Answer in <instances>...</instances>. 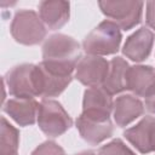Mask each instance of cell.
<instances>
[{
    "mask_svg": "<svg viewBox=\"0 0 155 155\" xmlns=\"http://www.w3.org/2000/svg\"><path fill=\"white\" fill-rule=\"evenodd\" d=\"M154 33L147 27H142L131 34L122 47V53L131 61L139 63L145 61L151 53L154 45Z\"/></svg>",
    "mask_w": 155,
    "mask_h": 155,
    "instance_id": "12",
    "label": "cell"
},
{
    "mask_svg": "<svg viewBox=\"0 0 155 155\" xmlns=\"http://www.w3.org/2000/svg\"><path fill=\"white\" fill-rule=\"evenodd\" d=\"M130 65L122 57H115L109 62V71L102 87L109 94L121 93L127 90V70Z\"/></svg>",
    "mask_w": 155,
    "mask_h": 155,
    "instance_id": "17",
    "label": "cell"
},
{
    "mask_svg": "<svg viewBox=\"0 0 155 155\" xmlns=\"http://www.w3.org/2000/svg\"><path fill=\"white\" fill-rule=\"evenodd\" d=\"M19 131L12 126L6 117H1L0 155H18Z\"/></svg>",
    "mask_w": 155,
    "mask_h": 155,
    "instance_id": "18",
    "label": "cell"
},
{
    "mask_svg": "<svg viewBox=\"0 0 155 155\" xmlns=\"http://www.w3.org/2000/svg\"><path fill=\"white\" fill-rule=\"evenodd\" d=\"M124 137L139 153H155V116H144L138 124L127 128Z\"/></svg>",
    "mask_w": 155,
    "mask_h": 155,
    "instance_id": "10",
    "label": "cell"
},
{
    "mask_svg": "<svg viewBox=\"0 0 155 155\" xmlns=\"http://www.w3.org/2000/svg\"><path fill=\"white\" fill-rule=\"evenodd\" d=\"M39 16L46 28L61 29L70 17V4L61 0H46L39 4Z\"/></svg>",
    "mask_w": 155,
    "mask_h": 155,
    "instance_id": "14",
    "label": "cell"
},
{
    "mask_svg": "<svg viewBox=\"0 0 155 155\" xmlns=\"http://www.w3.org/2000/svg\"><path fill=\"white\" fill-rule=\"evenodd\" d=\"M97 155H136L121 139L116 138L101 147Z\"/></svg>",
    "mask_w": 155,
    "mask_h": 155,
    "instance_id": "19",
    "label": "cell"
},
{
    "mask_svg": "<svg viewBox=\"0 0 155 155\" xmlns=\"http://www.w3.org/2000/svg\"><path fill=\"white\" fill-rule=\"evenodd\" d=\"M36 121L39 128L51 138L62 136L73 125L70 115L65 111L62 104L50 98H44L39 103Z\"/></svg>",
    "mask_w": 155,
    "mask_h": 155,
    "instance_id": "4",
    "label": "cell"
},
{
    "mask_svg": "<svg viewBox=\"0 0 155 155\" xmlns=\"http://www.w3.org/2000/svg\"><path fill=\"white\" fill-rule=\"evenodd\" d=\"M80 59V44L65 34H52L42 45L41 63L54 73L73 76V71L76 69Z\"/></svg>",
    "mask_w": 155,
    "mask_h": 155,
    "instance_id": "1",
    "label": "cell"
},
{
    "mask_svg": "<svg viewBox=\"0 0 155 155\" xmlns=\"http://www.w3.org/2000/svg\"><path fill=\"white\" fill-rule=\"evenodd\" d=\"M109 71V62L99 56L86 54L81 57L75 69V79L87 87L103 85Z\"/></svg>",
    "mask_w": 155,
    "mask_h": 155,
    "instance_id": "8",
    "label": "cell"
},
{
    "mask_svg": "<svg viewBox=\"0 0 155 155\" xmlns=\"http://www.w3.org/2000/svg\"><path fill=\"white\" fill-rule=\"evenodd\" d=\"M34 79L38 97L51 98L59 96L71 82L73 76L54 73L40 62L39 64H35Z\"/></svg>",
    "mask_w": 155,
    "mask_h": 155,
    "instance_id": "9",
    "label": "cell"
},
{
    "mask_svg": "<svg viewBox=\"0 0 155 155\" xmlns=\"http://www.w3.org/2000/svg\"><path fill=\"white\" fill-rule=\"evenodd\" d=\"M2 109L19 126H30L38 120L39 103L34 98H12Z\"/></svg>",
    "mask_w": 155,
    "mask_h": 155,
    "instance_id": "16",
    "label": "cell"
},
{
    "mask_svg": "<svg viewBox=\"0 0 155 155\" xmlns=\"http://www.w3.org/2000/svg\"><path fill=\"white\" fill-rule=\"evenodd\" d=\"M76 128L81 138L92 145L102 143L114 133V125L111 120H93L84 116L82 114L76 119Z\"/></svg>",
    "mask_w": 155,
    "mask_h": 155,
    "instance_id": "13",
    "label": "cell"
},
{
    "mask_svg": "<svg viewBox=\"0 0 155 155\" xmlns=\"http://www.w3.org/2000/svg\"><path fill=\"white\" fill-rule=\"evenodd\" d=\"M144 113L143 102L132 94H121L114 101L113 115L119 127H125Z\"/></svg>",
    "mask_w": 155,
    "mask_h": 155,
    "instance_id": "15",
    "label": "cell"
},
{
    "mask_svg": "<svg viewBox=\"0 0 155 155\" xmlns=\"http://www.w3.org/2000/svg\"><path fill=\"white\" fill-rule=\"evenodd\" d=\"M31 155H65V151L61 145H58L53 140H46L38 145Z\"/></svg>",
    "mask_w": 155,
    "mask_h": 155,
    "instance_id": "20",
    "label": "cell"
},
{
    "mask_svg": "<svg viewBox=\"0 0 155 155\" xmlns=\"http://www.w3.org/2000/svg\"><path fill=\"white\" fill-rule=\"evenodd\" d=\"M145 109H147L149 113L155 114V92H154L150 97L145 98Z\"/></svg>",
    "mask_w": 155,
    "mask_h": 155,
    "instance_id": "22",
    "label": "cell"
},
{
    "mask_svg": "<svg viewBox=\"0 0 155 155\" xmlns=\"http://www.w3.org/2000/svg\"><path fill=\"white\" fill-rule=\"evenodd\" d=\"M10 31L12 38L27 46L40 44L47 34L46 25L40 16L33 10H19L15 13L11 22Z\"/></svg>",
    "mask_w": 155,
    "mask_h": 155,
    "instance_id": "3",
    "label": "cell"
},
{
    "mask_svg": "<svg viewBox=\"0 0 155 155\" xmlns=\"http://www.w3.org/2000/svg\"><path fill=\"white\" fill-rule=\"evenodd\" d=\"M127 90L136 97L148 98L155 92V68L136 64L127 70Z\"/></svg>",
    "mask_w": 155,
    "mask_h": 155,
    "instance_id": "11",
    "label": "cell"
},
{
    "mask_svg": "<svg viewBox=\"0 0 155 155\" xmlns=\"http://www.w3.org/2000/svg\"><path fill=\"white\" fill-rule=\"evenodd\" d=\"M98 6L103 15L113 19L122 30H130L142 21L143 1H99Z\"/></svg>",
    "mask_w": 155,
    "mask_h": 155,
    "instance_id": "5",
    "label": "cell"
},
{
    "mask_svg": "<svg viewBox=\"0 0 155 155\" xmlns=\"http://www.w3.org/2000/svg\"><path fill=\"white\" fill-rule=\"evenodd\" d=\"M145 22L147 25L155 30V1L147 2V11H145Z\"/></svg>",
    "mask_w": 155,
    "mask_h": 155,
    "instance_id": "21",
    "label": "cell"
},
{
    "mask_svg": "<svg viewBox=\"0 0 155 155\" xmlns=\"http://www.w3.org/2000/svg\"><path fill=\"white\" fill-rule=\"evenodd\" d=\"M35 64L23 63L13 67L4 76V81L8 88V93L16 98H35L38 97L35 79Z\"/></svg>",
    "mask_w": 155,
    "mask_h": 155,
    "instance_id": "6",
    "label": "cell"
},
{
    "mask_svg": "<svg viewBox=\"0 0 155 155\" xmlns=\"http://www.w3.org/2000/svg\"><path fill=\"white\" fill-rule=\"evenodd\" d=\"M75 155H96V153L92 151V150H85V151L78 153V154H75Z\"/></svg>",
    "mask_w": 155,
    "mask_h": 155,
    "instance_id": "23",
    "label": "cell"
},
{
    "mask_svg": "<svg viewBox=\"0 0 155 155\" xmlns=\"http://www.w3.org/2000/svg\"><path fill=\"white\" fill-rule=\"evenodd\" d=\"M122 34L120 27L113 21L101 22L82 41V48L86 54L108 56L115 54L121 45Z\"/></svg>",
    "mask_w": 155,
    "mask_h": 155,
    "instance_id": "2",
    "label": "cell"
},
{
    "mask_svg": "<svg viewBox=\"0 0 155 155\" xmlns=\"http://www.w3.org/2000/svg\"><path fill=\"white\" fill-rule=\"evenodd\" d=\"M114 102L111 94H109L102 86L88 87L84 92L82 99V115L93 120L105 121L110 120Z\"/></svg>",
    "mask_w": 155,
    "mask_h": 155,
    "instance_id": "7",
    "label": "cell"
}]
</instances>
